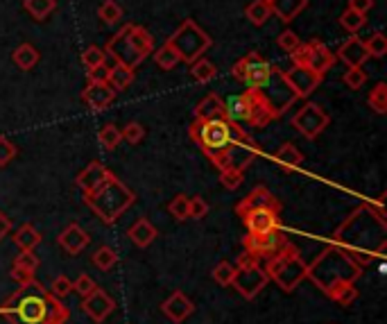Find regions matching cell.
Returning <instances> with one entry per match:
<instances>
[{
	"mask_svg": "<svg viewBox=\"0 0 387 324\" xmlns=\"http://www.w3.org/2000/svg\"><path fill=\"white\" fill-rule=\"evenodd\" d=\"M387 222L372 213L369 204H362L333 234L335 245L358 265L383 258L387 249Z\"/></svg>",
	"mask_w": 387,
	"mask_h": 324,
	"instance_id": "1",
	"label": "cell"
},
{
	"mask_svg": "<svg viewBox=\"0 0 387 324\" xmlns=\"http://www.w3.org/2000/svg\"><path fill=\"white\" fill-rule=\"evenodd\" d=\"M0 315L12 324H66L70 311L62 299L53 297L37 279H32L0 306Z\"/></svg>",
	"mask_w": 387,
	"mask_h": 324,
	"instance_id": "2",
	"label": "cell"
},
{
	"mask_svg": "<svg viewBox=\"0 0 387 324\" xmlns=\"http://www.w3.org/2000/svg\"><path fill=\"white\" fill-rule=\"evenodd\" d=\"M191 139L200 145L202 152L207 155L218 170L227 168V150L234 141H245L249 139V134L245 129L232 123L229 118H195L191 127H188Z\"/></svg>",
	"mask_w": 387,
	"mask_h": 324,
	"instance_id": "3",
	"label": "cell"
},
{
	"mask_svg": "<svg viewBox=\"0 0 387 324\" xmlns=\"http://www.w3.org/2000/svg\"><path fill=\"white\" fill-rule=\"evenodd\" d=\"M360 274V265L344 254L337 245H331L308 265L306 279H310L319 290H324L328 297L335 299V295L344 286L356 283Z\"/></svg>",
	"mask_w": 387,
	"mask_h": 324,
	"instance_id": "4",
	"label": "cell"
},
{
	"mask_svg": "<svg viewBox=\"0 0 387 324\" xmlns=\"http://www.w3.org/2000/svg\"><path fill=\"white\" fill-rule=\"evenodd\" d=\"M84 202L102 222L113 225L131 204H134L136 196L111 173V177L100 186V189L84 196Z\"/></svg>",
	"mask_w": 387,
	"mask_h": 324,
	"instance_id": "5",
	"label": "cell"
},
{
	"mask_svg": "<svg viewBox=\"0 0 387 324\" xmlns=\"http://www.w3.org/2000/svg\"><path fill=\"white\" fill-rule=\"evenodd\" d=\"M154 48V37L141 26H125L116 37L109 39L104 53L111 55L113 59L125 64V66L136 68L138 64H143L147 57L152 55Z\"/></svg>",
	"mask_w": 387,
	"mask_h": 324,
	"instance_id": "6",
	"label": "cell"
},
{
	"mask_svg": "<svg viewBox=\"0 0 387 324\" xmlns=\"http://www.w3.org/2000/svg\"><path fill=\"white\" fill-rule=\"evenodd\" d=\"M263 270L267 272V279L274 281L283 293H292V290L306 279L308 265L303 263V258L299 256V249L287 242L281 252L267 258Z\"/></svg>",
	"mask_w": 387,
	"mask_h": 324,
	"instance_id": "7",
	"label": "cell"
},
{
	"mask_svg": "<svg viewBox=\"0 0 387 324\" xmlns=\"http://www.w3.org/2000/svg\"><path fill=\"white\" fill-rule=\"evenodd\" d=\"M168 44L175 48L179 55V61L193 64L211 48V37L204 32L193 19H186L181 26L175 30V35L168 39Z\"/></svg>",
	"mask_w": 387,
	"mask_h": 324,
	"instance_id": "8",
	"label": "cell"
},
{
	"mask_svg": "<svg viewBox=\"0 0 387 324\" xmlns=\"http://www.w3.org/2000/svg\"><path fill=\"white\" fill-rule=\"evenodd\" d=\"M272 73H274V66L263 59L258 53L245 55L234 66V77L245 82L249 88H263L267 84V79L272 77Z\"/></svg>",
	"mask_w": 387,
	"mask_h": 324,
	"instance_id": "9",
	"label": "cell"
},
{
	"mask_svg": "<svg viewBox=\"0 0 387 324\" xmlns=\"http://www.w3.org/2000/svg\"><path fill=\"white\" fill-rule=\"evenodd\" d=\"M267 272L261 268V263L254 265H243V268H236L232 286L238 290V295H243L245 299H254L263 288L267 286Z\"/></svg>",
	"mask_w": 387,
	"mask_h": 324,
	"instance_id": "10",
	"label": "cell"
},
{
	"mask_svg": "<svg viewBox=\"0 0 387 324\" xmlns=\"http://www.w3.org/2000/svg\"><path fill=\"white\" fill-rule=\"evenodd\" d=\"M258 91L263 93V98L270 102V107L274 109L276 116H281V113L297 100V95L292 93V88L287 86V82L283 79V70H276V68L272 73V77L267 79V84L258 88Z\"/></svg>",
	"mask_w": 387,
	"mask_h": 324,
	"instance_id": "11",
	"label": "cell"
},
{
	"mask_svg": "<svg viewBox=\"0 0 387 324\" xmlns=\"http://www.w3.org/2000/svg\"><path fill=\"white\" fill-rule=\"evenodd\" d=\"M243 245H245V252L254 254L261 261V258H270L281 252L287 245V238L281 234V229H274L267 234H247Z\"/></svg>",
	"mask_w": 387,
	"mask_h": 324,
	"instance_id": "12",
	"label": "cell"
},
{
	"mask_svg": "<svg viewBox=\"0 0 387 324\" xmlns=\"http://www.w3.org/2000/svg\"><path fill=\"white\" fill-rule=\"evenodd\" d=\"M292 125L297 127L306 139H317L328 125V116L322 107H317V104H306V107H301L294 113Z\"/></svg>",
	"mask_w": 387,
	"mask_h": 324,
	"instance_id": "13",
	"label": "cell"
},
{
	"mask_svg": "<svg viewBox=\"0 0 387 324\" xmlns=\"http://www.w3.org/2000/svg\"><path fill=\"white\" fill-rule=\"evenodd\" d=\"M283 79L297 98H308V95L319 86V82L324 79V75L322 73H315L308 66H292L290 70L283 73Z\"/></svg>",
	"mask_w": 387,
	"mask_h": 324,
	"instance_id": "14",
	"label": "cell"
},
{
	"mask_svg": "<svg viewBox=\"0 0 387 324\" xmlns=\"http://www.w3.org/2000/svg\"><path fill=\"white\" fill-rule=\"evenodd\" d=\"M82 309H84V313L93 322H104L113 313V309H116V302H113V299L109 297V293H106V290L95 286L93 293L84 297V302H82Z\"/></svg>",
	"mask_w": 387,
	"mask_h": 324,
	"instance_id": "15",
	"label": "cell"
},
{
	"mask_svg": "<svg viewBox=\"0 0 387 324\" xmlns=\"http://www.w3.org/2000/svg\"><path fill=\"white\" fill-rule=\"evenodd\" d=\"M245 220V227L249 234H267L274 229H281V220H279V211L274 209H254L240 216Z\"/></svg>",
	"mask_w": 387,
	"mask_h": 324,
	"instance_id": "16",
	"label": "cell"
},
{
	"mask_svg": "<svg viewBox=\"0 0 387 324\" xmlns=\"http://www.w3.org/2000/svg\"><path fill=\"white\" fill-rule=\"evenodd\" d=\"M247 95H249V116H247V125L252 127H265L267 123L276 118L274 109L270 107V102L263 98V93L258 88H247Z\"/></svg>",
	"mask_w": 387,
	"mask_h": 324,
	"instance_id": "17",
	"label": "cell"
},
{
	"mask_svg": "<svg viewBox=\"0 0 387 324\" xmlns=\"http://www.w3.org/2000/svg\"><path fill=\"white\" fill-rule=\"evenodd\" d=\"M254 209H274V211L281 213V202L272 196L270 189H265V186H256L243 202H238L236 213L245 216L247 211H254Z\"/></svg>",
	"mask_w": 387,
	"mask_h": 324,
	"instance_id": "18",
	"label": "cell"
},
{
	"mask_svg": "<svg viewBox=\"0 0 387 324\" xmlns=\"http://www.w3.org/2000/svg\"><path fill=\"white\" fill-rule=\"evenodd\" d=\"M113 98H116V91L106 82H88V86L82 91V102L91 111H102L113 102Z\"/></svg>",
	"mask_w": 387,
	"mask_h": 324,
	"instance_id": "19",
	"label": "cell"
},
{
	"mask_svg": "<svg viewBox=\"0 0 387 324\" xmlns=\"http://www.w3.org/2000/svg\"><path fill=\"white\" fill-rule=\"evenodd\" d=\"M109 177H111L109 168L102 166V164H97V161H91V164L77 175V186L82 189L84 196H88V193H93V191L100 189V186L109 180Z\"/></svg>",
	"mask_w": 387,
	"mask_h": 324,
	"instance_id": "20",
	"label": "cell"
},
{
	"mask_svg": "<svg viewBox=\"0 0 387 324\" xmlns=\"http://www.w3.org/2000/svg\"><path fill=\"white\" fill-rule=\"evenodd\" d=\"M88 240H91V236L86 234V229H84V227H79L77 222H73V225L66 227V229L59 234V238H57L59 247L64 249L66 254H70V256H77L82 249L88 245Z\"/></svg>",
	"mask_w": 387,
	"mask_h": 324,
	"instance_id": "21",
	"label": "cell"
},
{
	"mask_svg": "<svg viewBox=\"0 0 387 324\" xmlns=\"http://www.w3.org/2000/svg\"><path fill=\"white\" fill-rule=\"evenodd\" d=\"M161 311H163L166 318H170L175 324H181L188 318V315H193L195 304L184 293H179V290H177V293H172L166 302L161 304Z\"/></svg>",
	"mask_w": 387,
	"mask_h": 324,
	"instance_id": "22",
	"label": "cell"
},
{
	"mask_svg": "<svg viewBox=\"0 0 387 324\" xmlns=\"http://www.w3.org/2000/svg\"><path fill=\"white\" fill-rule=\"evenodd\" d=\"M308 46V61H306V66L312 68L315 73H324L333 66V61H335V57L333 53L328 50V48L322 44V41H317V39H312V41L306 44Z\"/></svg>",
	"mask_w": 387,
	"mask_h": 324,
	"instance_id": "23",
	"label": "cell"
},
{
	"mask_svg": "<svg viewBox=\"0 0 387 324\" xmlns=\"http://www.w3.org/2000/svg\"><path fill=\"white\" fill-rule=\"evenodd\" d=\"M337 59L344 61L347 66H362L367 59V50H365V44H362V39L358 37H351L347 39L340 48H337Z\"/></svg>",
	"mask_w": 387,
	"mask_h": 324,
	"instance_id": "24",
	"label": "cell"
},
{
	"mask_svg": "<svg viewBox=\"0 0 387 324\" xmlns=\"http://www.w3.org/2000/svg\"><path fill=\"white\" fill-rule=\"evenodd\" d=\"M308 0H270V10L279 16L283 23H292L297 16L306 10Z\"/></svg>",
	"mask_w": 387,
	"mask_h": 324,
	"instance_id": "25",
	"label": "cell"
},
{
	"mask_svg": "<svg viewBox=\"0 0 387 324\" xmlns=\"http://www.w3.org/2000/svg\"><path fill=\"white\" fill-rule=\"evenodd\" d=\"M225 116L232 123H247V116H249V95H247V91L225 100Z\"/></svg>",
	"mask_w": 387,
	"mask_h": 324,
	"instance_id": "26",
	"label": "cell"
},
{
	"mask_svg": "<svg viewBox=\"0 0 387 324\" xmlns=\"http://www.w3.org/2000/svg\"><path fill=\"white\" fill-rule=\"evenodd\" d=\"M156 236H159V231H156V227L147 218H141V220L129 227V238L138 247H150Z\"/></svg>",
	"mask_w": 387,
	"mask_h": 324,
	"instance_id": "27",
	"label": "cell"
},
{
	"mask_svg": "<svg viewBox=\"0 0 387 324\" xmlns=\"http://www.w3.org/2000/svg\"><path fill=\"white\" fill-rule=\"evenodd\" d=\"M134 82V68L125 66V64L116 61L113 66L109 68V77H106V84H109L113 91H125V88Z\"/></svg>",
	"mask_w": 387,
	"mask_h": 324,
	"instance_id": "28",
	"label": "cell"
},
{
	"mask_svg": "<svg viewBox=\"0 0 387 324\" xmlns=\"http://www.w3.org/2000/svg\"><path fill=\"white\" fill-rule=\"evenodd\" d=\"M225 116V100L218 93H209L200 104L195 107V118H222ZM227 118V116H225Z\"/></svg>",
	"mask_w": 387,
	"mask_h": 324,
	"instance_id": "29",
	"label": "cell"
},
{
	"mask_svg": "<svg viewBox=\"0 0 387 324\" xmlns=\"http://www.w3.org/2000/svg\"><path fill=\"white\" fill-rule=\"evenodd\" d=\"M14 61L16 66L23 68V70H32L39 64V50L32 44H21L19 48L14 50Z\"/></svg>",
	"mask_w": 387,
	"mask_h": 324,
	"instance_id": "30",
	"label": "cell"
},
{
	"mask_svg": "<svg viewBox=\"0 0 387 324\" xmlns=\"http://www.w3.org/2000/svg\"><path fill=\"white\" fill-rule=\"evenodd\" d=\"M14 242L19 245L21 249H35L39 242H41V234L37 231V227L35 225H21L19 229H16L14 234Z\"/></svg>",
	"mask_w": 387,
	"mask_h": 324,
	"instance_id": "31",
	"label": "cell"
},
{
	"mask_svg": "<svg viewBox=\"0 0 387 324\" xmlns=\"http://www.w3.org/2000/svg\"><path fill=\"white\" fill-rule=\"evenodd\" d=\"M276 161L281 164L285 170H294V168H299L303 164V155L297 150V145H292V143H283L281 148H279L276 152Z\"/></svg>",
	"mask_w": 387,
	"mask_h": 324,
	"instance_id": "32",
	"label": "cell"
},
{
	"mask_svg": "<svg viewBox=\"0 0 387 324\" xmlns=\"http://www.w3.org/2000/svg\"><path fill=\"white\" fill-rule=\"evenodd\" d=\"M91 263L95 265L97 270H102V272H109L113 265L118 263V254H116V249L109 247V245H102V247H97L95 249V254L91 256Z\"/></svg>",
	"mask_w": 387,
	"mask_h": 324,
	"instance_id": "33",
	"label": "cell"
},
{
	"mask_svg": "<svg viewBox=\"0 0 387 324\" xmlns=\"http://www.w3.org/2000/svg\"><path fill=\"white\" fill-rule=\"evenodd\" d=\"M245 14H247V19L254 23V26H263V23H265L272 16V10H270L267 0H254L252 5H247Z\"/></svg>",
	"mask_w": 387,
	"mask_h": 324,
	"instance_id": "34",
	"label": "cell"
},
{
	"mask_svg": "<svg viewBox=\"0 0 387 324\" xmlns=\"http://www.w3.org/2000/svg\"><path fill=\"white\" fill-rule=\"evenodd\" d=\"M55 0H26V10L35 21H44L55 12Z\"/></svg>",
	"mask_w": 387,
	"mask_h": 324,
	"instance_id": "35",
	"label": "cell"
},
{
	"mask_svg": "<svg viewBox=\"0 0 387 324\" xmlns=\"http://www.w3.org/2000/svg\"><path fill=\"white\" fill-rule=\"evenodd\" d=\"M97 141H100V145L104 150H116L122 143V134L113 123H106L100 132H97Z\"/></svg>",
	"mask_w": 387,
	"mask_h": 324,
	"instance_id": "36",
	"label": "cell"
},
{
	"mask_svg": "<svg viewBox=\"0 0 387 324\" xmlns=\"http://www.w3.org/2000/svg\"><path fill=\"white\" fill-rule=\"evenodd\" d=\"M191 73H193V77L197 79V82H211V79L218 75V68H216V64H213V61L200 57L197 61H193Z\"/></svg>",
	"mask_w": 387,
	"mask_h": 324,
	"instance_id": "37",
	"label": "cell"
},
{
	"mask_svg": "<svg viewBox=\"0 0 387 324\" xmlns=\"http://www.w3.org/2000/svg\"><path fill=\"white\" fill-rule=\"evenodd\" d=\"M154 61L159 64V66L163 68V70H172L179 64V55L175 53V48H172L168 41L163 44L159 50L154 53Z\"/></svg>",
	"mask_w": 387,
	"mask_h": 324,
	"instance_id": "38",
	"label": "cell"
},
{
	"mask_svg": "<svg viewBox=\"0 0 387 324\" xmlns=\"http://www.w3.org/2000/svg\"><path fill=\"white\" fill-rule=\"evenodd\" d=\"M365 44V50H367V57H374V59H381V57L387 55V39L383 32H374L372 37L367 39Z\"/></svg>",
	"mask_w": 387,
	"mask_h": 324,
	"instance_id": "39",
	"label": "cell"
},
{
	"mask_svg": "<svg viewBox=\"0 0 387 324\" xmlns=\"http://www.w3.org/2000/svg\"><path fill=\"white\" fill-rule=\"evenodd\" d=\"M97 16L102 19L104 26H116V23L122 19V10L116 0H104L100 5V10H97Z\"/></svg>",
	"mask_w": 387,
	"mask_h": 324,
	"instance_id": "40",
	"label": "cell"
},
{
	"mask_svg": "<svg viewBox=\"0 0 387 324\" xmlns=\"http://www.w3.org/2000/svg\"><path fill=\"white\" fill-rule=\"evenodd\" d=\"M365 23H367V14H360L356 10H351V7H347V12L340 16V26L347 32H351V35L353 32H358Z\"/></svg>",
	"mask_w": 387,
	"mask_h": 324,
	"instance_id": "41",
	"label": "cell"
},
{
	"mask_svg": "<svg viewBox=\"0 0 387 324\" xmlns=\"http://www.w3.org/2000/svg\"><path fill=\"white\" fill-rule=\"evenodd\" d=\"M367 104L376 113H385L387 111V84L385 82H378L374 86V91L369 93V98H367Z\"/></svg>",
	"mask_w": 387,
	"mask_h": 324,
	"instance_id": "42",
	"label": "cell"
},
{
	"mask_svg": "<svg viewBox=\"0 0 387 324\" xmlns=\"http://www.w3.org/2000/svg\"><path fill=\"white\" fill-rule=\"evenodd\" d=\"M106 59V53L104 48L100 46H88L84 53H82V64H84L86 68H93V66H100Z\"/></svg>",
	"mask_w": 387,
	"mask_h": 324,
	"instance_id": "43",
	"label": "cell"
},
{
	"mask_svg": "<svg viewBox=\"0 0 387 324\" xmlns=\"http://www.w3.org/2000/svg\"><path fill=\"white\" fill-rule=\"evenodd\" d=\"M243 180H245V173H243V170H236V168H225V170H220V182H222V186H225V189H229V191H236L238 186L243 184Z\"/></svg>",
	"mask_w": 387,
	"mask_h": 324,
	"instance_id": "44",
	"label": "cell"
},
{
	"mask_svg": "<svg viewBox=\"0 0 387 324\" xmlns=\"http://www.w3.org/2000/svg\"><path fill=\"white\" fill-rule=\"evenodd\" d=\"M48 293H50L53 297H57V299H64L66 295L73 293V281L66 277V274H59V277L53 279L50 288H48Z\"/></svg>",
	"mask_w": 387,
	"mask_h": 324,
	"instance_id": "45",
	"label": "cell"
},
{
	"mask_svg": "<svg viewBox=\"0 0 387 324\" xmlns=\"http://www.w3.org/2000/svg\"><path fill=\"white\" fill-rule=\"evenodd\" d=\"M188 196H179L170 202V207H168V211H170V216L175 218V220H179V222H184V220H188Z\"/></svg>",
	"mask_w": 387,
	"mask_h": 324,
	"instance_id": "46",
	"label": "cell"
},
{
	"mask_svg": "<svg viewBox=\"0 0 387 324\" xmlns=\"http://www.w3.org/2000/svg\"><path fill=\"white\" fill-rule=\"evenodd\" d=\"M234 272H236V265H232L229 261H222L213 268V279H216L220 286H232Z\"/></svg>",
	"mask_w": 387,
	"mask_h": 324,
	"instance_id": "47",
	"label": "cell"
},
{
	"mask_svg": "<svg viewBox=\"0 0 387 324\" xmlns=\"http://www.w3.org/2000/svg\"><path fill=\"white\" fill-rule=\"evenodd\" d=\"M120 134H122V141H127L129 145H136V143L143 141L145 127L141 123H129V125H125L120 129Z\"/></svg>",
	"mask_w": 387,
	"mask_h": 324,
	"instance_id": "48",
	"label": "cell"
},
{
	"mask_svg": "<svg viewBox=\"0 0 387 324\" xmlns=\"http://www.w3.org/2000/svg\"><path fill=\"white\" fill-rule=\"evenodd\" d=\"M207 213H209V204L204 198L195 196V198L188 200V218H193V220H202V218H207Z\"/></svg>",
	"mask_w": 387,
	"mask_h": 324,
	"instance_id": "49",
	"label": "cell"
},
{
	"mask_svg": "<svg viewBox=\"0 0 387 324\" xmlns=\"http://www.w3.org/2000/svg\"><path fill=\"white\" fill-rule=\"evenodd\" d=\"M344 84H347L349 88H353V91H356V88H360L362 84L367 82V73L362 70L360 66H351L347 73H344Z\"/></svg>",
	"mask_w": 387,
	"mask_h": 324,
	"instance_id": "50",
	"label": "cell"
},
{
	"mask_svg": "<svg viewBox=\"0 0 387 324\" xmlns=\"http://www.w3.org/2000/svg\"><path fill=\"white\" fill-rule=\"evenodd\" d=\"M14 265L16 268H26L35 272L39 268V258L35 254V249H21V254L14 258Z\"/></svg>",
	"mask_w": 387,
	"mask_h": 324,
	"instance_id": "51",
	"label": "cell"
},
{
	"mask_svg": "<svg viewBox=\"0 0 387 324\" xmlns=\"http://www.w3.org/2000/svg\"><path fill=\"white\" fill-rule=\"evenodd\" d=\"M16 155H19L16 145L10 139H5V136H0V168H5L7 164H12V161L16 159Z\"/></svg>",
	"mask_w": 387,
	"mask_h": 324,
	"instance_id": "52",
	"label": "cell"
},
{
	"mask_svg": "<svg viewBox=\"0 0 387 324\" xmlns=\"http://www.w3.org/2000/svg\"><path fill=\"white\" fill-rule=\"evenodd\" d=\"M95 290V281L88 277V274H79V277L73 281V293H77L82 299L86 295H91Z\"/></svg>",
	"mask_w": 387,
	"mask_h": 324,
	"instance_id": "53",
	"label": "cell"
},
{
	"mask_svg": "<svg viewBox=\"0 0 387 324\" xmlns=\"http://www.w3.org/2000/svg\"><path fill=\"white\" fill-rule=\"evenodd\" d=\"M276 44H279V48H283L285 53H292L301 41H299V37L294 35L292 30H285V32H281V35H279Z\"/></svg>",
	"mask_w": 387,
	"mask_h": 324,
	"instance_id": "54",
	"label": "cell"
},
{
	"mask_svg": "<svg viewBox=\"0 0 387 324\" xmlns=\"http://www.w3.org/2000/svg\"><path fill=\"white\" fill-rule=\"evenodd\" d=\"M356 297H358V290H356L353 283H349V286H344L340 293L335 295V302L342 304V306H349L351 302H356Z\"/></svg>",
	"mask_w": 387,
	"mask_h": 324,
	"instance_id": "55",
	"label": "cell"
},
{
	"mask_svg": "<svg viewBox=\"0 0 387 324\" xmlns=\"http://www.w3.org/2000/svg\"><path fill=\"white\" fill-rule=\"evenodd\" d=\"M106 77H109V66L106 64L88 68V82H106Z\"/></svg>",
	"mask_w": 387,
	"mask_h": 324,
	"instance_id": "56",
	"label": "cell"
},
{
	"mask_svg": "<svg viewBox=\"0 0 387 324\" xmlns=\"http://www.w3.org/2000/svg\"><path fill=\"white\" fill-rule=\"evenodd\" d=\"M12 279L19 283V286H23V283H30L32 279H35V272L32 270H26V268H16V265H12Z\"/></svg>",
	"mask_w": 387,
	"mask_h": 324,
	"instance_id": "57",
	"label": "cell"
},
{
	"mask_svg": "<svg viewBox=\"0 0 387 324\" xmlns=\"http://www.w3.org/2000/svg\"><path fill=\"white\" fill-rule=\"evenodd\" d=\"M349 7L360 14H367L374 10V0H349Z\"/></svg>",
	"mask_w": 387,
	"mask_h": 324,
	"instance_id": "58",
	"label": "cell"
},
{
	"mask_svg": "<svg viewBox=\"0 0 387 324\" xmlns=\"http://www.w3.org/2000/svg\"><path fill=\"white\" fill-rule=\"evenodd\" d=\"M10 231H12V220L5 213H0V240H3Z\"/></svg>",
	"mask_w": 387,
	"mask_h": 324,
	"instance_id": "59",
	"label": "cell"
},
{
	"mask_svg": "<svg viewBox=\"0 0 387 324\" xmlns=\"http://www.w3.org/2000/svg\"><path fill=\"white\" fill-rule=\"evenodd\" d=\"M254 263H258V258L254 254H249V252H245V254L238 256V268H243V265H254Z\"/></svg>",
	"mask_w": 387,
	"mask_h": 324,
	"instance_id": "60",
	"label": "cell"
},
{
	"mask_svg": "<svg viewBox=\"0 0 387 324\" xmlns=\"http://www.w3.org/2000/svg\"><path fill=\"white\" fill-rule=\"evenodd\" d=\"M267 3H270V0H267Z\"/></svg>",
	"mask_w": 387,
	"mask_h": 324,
	"instance_id": "61",
	"label": "cell"
}]
</instances>
